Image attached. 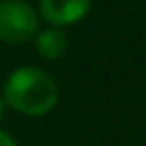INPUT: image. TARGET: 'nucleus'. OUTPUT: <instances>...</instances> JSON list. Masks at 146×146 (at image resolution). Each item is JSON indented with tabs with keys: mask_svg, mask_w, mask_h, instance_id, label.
Segmentation results:
<instances>
[{
	"mask_svg": "<svg viewBox=\"0 0 146 146\" xmlns=\"http://www.w3.org/2000/svg\"><path fill=\"white\" fill-rule=\"evenodd\" d=\"M2 99L26 116H43L58 101V86L50 73L35 67H22L7 78Z\"/></svg>",
	"mask_w": 146,
	"mask_h": 146,
	"instance_id": "nucleus-1",
	"label": "nucleus"
},
{
	"mask_svg": "<svg viewBox=\"0 0 146 146\" xmlns=\"http://www.w3.org/2000/svg\"><path fill=\"white\" fill-rule=\"evenodd\" d=\"M39 30L35 9L24 0H0V39L5 43H26Z\"/></svg>",
	"mask_w": 146,
	"mask_h": 146,
	"instance_id": "nucleus-2",
	"label": "nucleus"
},
{
	"mask_svg": "<svg viewBox=\"0 0 146 146\" xmlns=\"http://www.w3.org/2000/svg\"><path fill=\"white\" fill-rule=\"evenodd\" d=\"M92 0H39V11L52 26L75 24L88 13Z\"/></svg>",
	"mask_w": 146,
	"mask_h": 146,
	"instance_id": "nucleus-3",
	"label": "nucleus"
},
{
	"mask_svg": "<svg viewBox=\"0 0 146 146\" xmlns=\"http://www.w3.org/2000/svg\"><path fill=\"white\" fill-rule=\"evenodd\" d=\"M36 52L47 60L60 58L67 52V35L58 26H52L47 30H41L36 36Z\"/></svg>",
	"mask_w": 146,
	"mask_h": 146,
	"instance_id": "nucleus-4",
	"label": "nucleus"
},
{
	"mask_svg": "<svg viewBox=\"0 0 146 146\" xmlns=\"http://www.w3.org/2000/svg\"><path fill=\"white\" fill-rule=\"evenodd\" d=\"M0 146H17V144H15V140H13L7 131H2V129H0Z\"/></svg>",
	"mask_w": 146,
	"mask_h": 146,
	"instance_id": "nucleus-5",
	"label": "nucleus"
},
{
	"mask_svg": "<svg viewBox=\"0 0 146 146\" xmlns=\"http://www.w3.org/2000/svg\"><path fill=\"white\" fill-rule=\"evenodd\" d=\"M5 108H7V103H5V99H2V97H0V118H2V116H5Z\"/></svg>",
	"mask_w": 146,
	"mask_h": 146,
	"instance_id": "nucleus-6",
	"label": "nucleus"
}]
</instances>
